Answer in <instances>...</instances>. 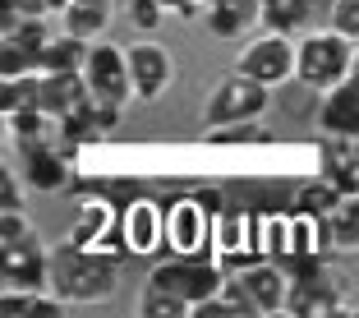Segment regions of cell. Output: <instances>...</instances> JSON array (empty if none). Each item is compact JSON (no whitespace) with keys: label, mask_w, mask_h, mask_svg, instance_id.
<instances>
[{"label":"cell","mask_w":359,"mask_h":318,"mask_svg":"<svg viewBox=\"0 0 359 318\" xmlns=\"http://www.w3.org/2000/svg\"><path fill=\"white\" fill-rule=\"evenodd\" d=\"M350 79H359V46H355V65H350Z\"/></svg>","instance_id":"obj_32"},{"label":"cell","mask_w":359,"mask_h":318,"mask_svg":"<svg viewBox=\"0 0 359 318\" xmlns=\"http://www.w3.org/2000/svg\"><path fill=\"white\" fill-rule=\"evenodd\" d=\"M208 143H267L272 129L263 120H240V125H222V129H208Z\"/></svg>","instance_id":"obj_22"},{"label":"cell","mask_w":359,"mask_h":318,"mask_svg":"<svg viewBox=\"0 0 359 318\" xmlns=\"http://www.w3.org/2000/svg\"><path fill=\"white\" fill-rule=\"evenodd\" d=\"M0 14H37V19H46L51 5L46 0H0Z\"/></svg>","instance_id":"obj_29"},{"label":"cell","mask_w":359,"mask_h":318,"mask_svg":"<svg viewBox=\"0 0 359 318\" xmlns=\"http://www.w3.org/2000/svg\"><path fill=\"white\" fill-rule=\"evenodd\" d=\"M327 23L337 32H346L350 42H359V0H337L332 14H327Z\"/></svg>","instance_id":"obj_25"},{"label":"cell","mask_w":359,"mask_h":318,"mask_svg":"<svg viewBox=\"0 0 359 318\" xmlns=\"http://www.w3.org/2000/svg\"><path fill=\"white\" fill-rule=\"evenodd\" d=\"M120 235H125L129 254H152L166 240V212H157V203H148V199L129 203L125 217H120Z\"/></svg>","instance_id":"obj_15"},{"label":"cell","mask_w":359,"mask_h":318,"mask_svg":"<svg viewBox=\"0 0 359 318\" xmlns=\"http://www.w3.org/2000/svg\"><path fill=\"white\" fill-rule=\"evenodd\" d=\"M23 74H32V60L14 42H0V79H23Z\"/></svg>","instance_id":"obj_26"},{"label":"cell","mask_w":359,"mask_h":318,"mask_svg":"<svg viewBox=\"0 0 359 318\" xmlns=\"http://www.w3.org/2000/svg\"><path fill=\"white\" fill-rule=\"evenodd\" d=\"M327 235H332V249H341V254H355L359 249V194H346V199L332 208Z\"/></svg>","instance_id":"obj_20"},{"label":"cell","mask_w":359,"mask_h":318,"mask_svg":"<svg viewBox=\"0 0 359 318\" xmlns=\"http://www.w3.org/2000/svg\"><path fill=\"white\" fill-rule=\"evenodd\" d=\"M0 208H23V185L14 171H5L0 175Z\"/></svg>","instance_id":"obj_28"},{"label":"cell","mask_w":359,"mask_h":318,"mask_svg":"<svg viewBox=\"0 0 359 318\" xmlns=\"http://www.w3.org/2000/svg\"><path fill=\"white\" fill-rule=\"evenodd\" d=\"M32 231V217L23 208H0V244L5 240H19V235Z\"/></svg>","instance_id":"obj_27"},{"label":"cell","mask_w":359,"mask_h":318,"mask_svg":"<svg viewBox=\"0 0 359 318\" xmlns=\"http://www.w3.org/2000/svg\"><path fill=\"white\" fill-rule=\"evenodd\" d=\"M166 244L175 254H203L212 244V222L198 199H180L166 208Z\"/></svg>","instance_id":"obj_12"},{"label":"cell","mask_w":359,"mask_h":318,"mask_svg":"<svg viewBox=\"0 0 359 318\" xmlns=\"http://www.w3.org/2000/svg\"><path fill=\"white\" fill-rule=\"evenodd\" d=\"M166 5V14H175V19H203L208 14V0H161Z\"/></svg>","instance_id":"obj_30"},{"label":"cell","mask_w":359,"mask_h":318,"mask_svg":"<svg viewBox=\"0 0 359 318\" xmlns=\"http://www.w3.org/2000/svg\"><path fill=\"white\" fill-rule=\"evenodd\" d=\"M235 281H240L244 300L254 309V318H272V314H290V272L267 258L258 263H240L235 267Z\"/></svg>","instance_id":"obj_9"},{"label":"cell","mask_w":359,"mask_h":318,"mask_svg":"<svg viewBox=\"0 0 359 318\" xmlns=\"http://www.w3.org/2000/svg\"><path fill=\"white\" fill-rule=\"evenodd\" d=\"M111 19H116L111 0H69V10L60 14L65 32H74V37H83V42H97V37H106Z\"/></svg>","instance_id":"obj_19"},{"label":"cell","mask_w":359,"mask_h":318,"mask_svg":"<svg viewBox=\"0 0 359 318\" xmlns=\"http://www.w3.org/2000/svg\"><path fill=\"white\" fill-rule=\"evenodd\" d=\"M23 148V180L28 190H42V194H55L69 185V148L65 143H46V138H32V143H19Z\"/></svg>","instance_id":"obj_11"},{"label":"cell","mask_w":359,"mask_h":318,"mask_svg":"<svg viewBox=\"0 0 359 318\" xmlns=\"http://www.w3.org/2000/svg\"><path fill=\"white\" fill-rule=\"evenodd\" d=\"M88 46L93 42H83L74 32H55L51 42H46V51L37 55V74H83Z\"/></svg>","instance_id":"obj_18"},{"label":"cell","mask_w":359,"mask_h":318,"mask_svg":"<svg viewBox=\"0 0 359 318\" xmlns=\"http://www.w3.org/2000/svg\"><path fill=\"white\" fill-rule=\"evenodd\" d=\"M355 46L346 32H337L327 23V28H309L304 37H299V69L295 79L304 88H313V93H327V88L346 84L350 79V65H355Z\"/></svg>","instance_id":"obj_2"},{"label":"cell","mask_w":359,"mask_h":318,"mask_svg":"<svg viewBox=\"0 0 359 318\" xmlns=\"http://www.w3.org/2000/svg\"><path fill=\"white\" fill-rule=\"evenodd\" d=\"M46 5H51V14H65V10H69V0H46Z\"/></svg>","instance_id":"obj_31"},{"label":"cell","mask_w":359,"mask_h":318,"mask_svg":"<svg viewBox=\"0 0 359 318\" xmlns=\"http://www.w3.org/2000/svg\"><path fill=\"white\" fill-rule=\"evenodd\" d=\"M285 272H290V314L295 318H327L341 314V291L337 272L327 263H313V258H299V254H285Z\"/></svg>","instance_id":"obj_4"},{"label":"cell","mask_w":359,"mask_h":318,"mask_svg":"<svg viewBox=\"0 0 359 318\" xmlns=\"http://www.w3.org/2000/svg\"><path fill=\"white\" fill-rule=\"evenodd\" d=\"M267 102H272V88H263L258 79L231 69V74L208 93V102H203V129L198 134L222 129V125H240V120H263Z\"/></svg>","instance_id":"obj_3"},{"label":"cell","mask_w":359,"mask_h":318,"mask_svg":"<svg viewBox=\"0 0 359 318\" xmlns=\"http://www.w3.org/2000/svg\"><path fill=\"white\" fill-rule=\"evenodd\" d=\"M83 84L97 102H116V106H129L134 102V79H129V51L116 42L97 37L88 46V60H83Z\"/></svg>","instance_id":"obj_8"},{"label":"cell","mask_w":359,"mask_h":318,"mask_svg":"<svg viewBox=\"0 0 359 318\" xmlns=\"http://www.w3.org/2000/svg\"><path fill=\"white\" fill-rule=\"evenodd\" d=\"M263 14H267L263 0H208L203 23H208V32L217 42H235L244 32L263 28Z\"/></svg>","instance_id":"obj_13"},{"label":"cell","mask_w":359,"mask_h":318,"mask_svg":"<svg viewBox=\"0 0 359 318\" xmlns=\"http://www.w3.org/2000/svg\"><path fill=\"white\" fill-rule=\"evenodd\" d=\"M83 97H88L83 74H37V102H42V111L55 120V125H60Z\"/></svg>","instance_id":"obj_16"},{"label":"cell","mask_w":359,"mask_h":318,"mask_svg":"<svg viewBox=\"0 0 359 318\" xmlns=\"http://www.w3.org/2000/svg\"><path fill=\"white\" fill-rule=\"evenodd\" d=\"M263 5H267V10H276V5H285V0H263Z\"/></svg>","instance_id":"obj_33"},{"label":"cell","mask_w":359,"mask_h":318,"mask_svg":"<svg viewBox=\"0 0 359 318\" xmlns=\"http://www.w3.org/2000/svg\"><path fill=\"white\" fill-rule=\"evenodd\" d=\"M129 51V79H134V102H161L175 84V60L161 42H134Z\"/></svg>","instance_id":"obj_10"},{"label":"cell","mask_w":359,"mask_h":318,"mask_svg":"<svg viewBox=\"0 0 359 318\" xmlns=\"http://www.w3.org/2000/svg\"><path fill=\"white\" fill-rule=\"evenodd\" d=\"M120 291V263L106 249H83L65 240L51 244V296L65 305H106Z\"/></svg>","instance_id":"obj_1"},{"label":"cell","mask_w":359,"mask_h":318,"mask_svg":"<svg viewBox=\"0 0 359 318\" xmlns=\"http://www.w3.org/2000/svg\"><path fill=\"white\" fill-rule=\"evenodd\" d=\"M111 231H116V212H111L106 199H83L74 208V231H69L74 244H83V249H102Z\"/></svg>","instance_id":"obj_17"},{"label":"cell","mask_w":359,"mask_h":318,"mask_svg":"<svg viewBox=\"0 0 359 318\" xmlns=\"http://www.w3.org/2000/svg\"><path fill=\"white\" fill-rule=\"evenodd\" d=\"M318 129L323 134L359 138V79H346V84L323 93V102H318Z\"/></svg>","instance_id":"obj_14"},{"label":"cell","mask_w":359,"mask_h":318,"mask_svg":"<svg viewBox=\"0 0 359 318\" xmlns=\"http://www.w3.org/2000/svg\"><path fill=\"white\" fill-rule=\"evenodd\" d=\"M285 5H290V14H295V19L304 23V32H309V28H323V19L332 14L337 0H285Z\"/></svg>","instance_id":"obj_24"},{"label":"cell","mask_w":359,"mask_h":318,"mask_svg":"<svg viewBox=\"0 0 359 318\" xmlns=\"http://www.w3.org/2000/svg\"><path fill=\"white\" fill-rule=\"evenodd\" d=\"M125 19H129L134 32L152 37V32L161 28V19H166V5H161V0H125Z\"/></svg>","instance_id":"obj_23"},{"label":"cell","mask_w":359,"mask_h":318,"mask_svg":"<svg viewBox=\"0 0 359 318\" xmlns=\"http://www.w3.org/2000/svg\"><path fill=\"white\" fill-rule=\"evenodd\" d=\"M138 314H143V318H189L194 305H189V300H180V296H170V291H161V286H148V281H143Z\"/></svg>","instance_id":"obj_21"},{"label":"cell","mask_w":359,"mask_h":318,"mask_svg":"<svg viewBox=\"0 0 359 318\" xmlns=\"http://www.w3.org/2000/svg\"><path fill=\"white\" fill-rule=\"evenodd\" d=\"M0 291H51V249L37 240V231L0 244Z\"/></svg>","instance_id":"obj_7"},{"label":"cell","mask_w":359,"mask_h":318,"mask_svg":"<svg viewBox=\"0 0 359 318\" xmlns=\"http://www.w3.org/2000/svg\"><path fill=\"white\" fill-rule=\"evenodd\" d=\"M226 277H231L226 263H203L198 254H175L170 263H152L148 267V286H161V291L189 300V305L198 309L203 300H212L226 286Z\"/></svg>","instance_id":"obj_6"},{"label":"cell","mask_w":359,"mask_h":318,"mask_svg":"<svg viewBox=\"0 0 359 318\" xmlns=\"http://www.w3.org/2000/svg\"><path fill=\"white\" fill-rule=\"evenodd\" d=\"M235 69L249 79H258L263 88H285L299 69V37H285V32L263 28L249 46H240L235 55Z\"/></svg>","instance_id":"obj_5"}]
</instances>
